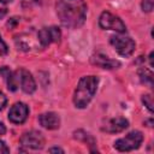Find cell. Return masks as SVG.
I'll list each match as a JSON object with an SVG mask.
<instances>
[{"mask_svg":"<svg viewBox=\"0 0 154 154\" xmlns=\"http://www.w3.org/2000/svg\"><path fill=\"white\" fill-rule=\"evenodd\" d=\"M40 124L48 130H55L60 126V118L54 112H46L38 116Z\"/></svg>","mask_w":154,"mask_h":154,"instance_id":"cell-10","label":"cell"},{"mask_svg":"<svg viewBox=\"0 0 154 154\" xmlns=\"http://www.w3.org/2000/svg\"><path fill=\"white\" fill-rule=\"evenodd\" d=\"M55 10L60 23L70 29L82 26L87 17L84 0H57Z\"/></svg>","mask_w":154,"mask_h":154,"instance_id":"cell-1","label":"cell"},{"mask_svg":"<svg viewBox=\"0 0 154 154\" xmlns=\"http://www.w3.org/2000/svg\"><path fill=\"white\" fill-rule=\"evenodd\" d=\"M29 114V108L25 103L23 102H17L14 103L8 112V119L13 124H23Z\"/></svg>","mask_w":154,"mask_h":154,"instance_id":"cell-9","label":"cell"},{"mask_svg":"<svg viewBox=\"0 0 154 154\" xmlns=\"http://www.w3.org/2000/svg\"><path fill=\"white\" fill-rule=\"evenodd\" d=\"M154 6V0H143L142 1V10L144 12H150Z\"/></svg>","mask_w":154,"mask_h":154,"instance_id":"cell-17","label":"cell"},{"mask_svg":"<svg viewBox=\"0 0 154 154\" xmlns=\"http://www.w3.org/2000/svg\"><path fill=\"white\" fill-rule=\"evenodd\" d=\"M49 153H64V150L61 149V148H51L49 149Z\"/></svg>","mask_w":154,"mask_h":154,"instance_id":"cell-22","label":"cell"},{"mask_svg":"<svg viewBox=\"0 0 154 154\" xmlns=\"http://www.w3.org/2000/svg\"><path fill=\"white\" fill-rule=\"evenodd\" d=\"M5 132H6V128H5V125L0 122V136L5 135Z\"/></svg>","mask_w":154,"mask_h":154,"instance_id":"cell-23","label":"cell"},{"mask_svg":"<svg viewBox=\"0 0 154 154\" xmlns=\"http://www.w3.org/2000/svg\"><path fill=\"white\" fill-rule=\"evenodd\" d=\"M138 75L141 77V81L143 83H148L150 87L153 85V73L150 70H147V69H141L138 71Z\"/></svg>","mask_w":154,"mask_h":154,"instance_id":"cell-15","label":"cell"},{"mask_svg":"<svg viewBox=\"0 0 154 154\" xmlns=\"http://www.w3.org/2000/svg\"><path fill=\"white\" fill-rule=\"evenodd\" d=\"M40 2H41V0H22V6L24 8H29L35 5H38Z\"/></svg>","mask_w":154,"mask_h":154,"instance_id":"cell-18","label":"cell"},{"mask_svg":"<svg viewBox=\"0 0 154 154\" xmlns=\"http://www.w3.org/2000/svg\"><path fill=\"white\" fill-rule=\"evenodd\" d=\"M60 36H61L60 29L57 28V26L42 28L38 31V34H37L38 41H40V43H41L42 47H47L48 45H51L53 42H59Z\"/></svg>","mask_w":154,"mask_h":154,"instance_id":"cell-8","label":"cell"},{"mask_svg":"<svg viewBox=\"0 0 154 154\" xmlns=\"http://www.w3.org/2000/svg\"><path fill=\"white\" fill-rule=\"evenodd\" d=\"M142 102H143L144 106L148 108V111H149L150 113H153V97H152V95H149V94L143 95V96H142Z\"/></svg>","mask_w":154,"mask_h":154,"instance_id":"cell-16","label":"cell"},{"mask_svg":"<svg viewBox=\"0 0 154 154\" xmlns=\"http://www.w3.org/2000/svg\"><path fill=\"white\" fill-rule=\"evenodd\" d=\"M143 142V135L141 131H131L125 137H122L114 142V148L119 152H130L137 149Z\"/></svg>","mask_w":154,"mask_h":154,"instance_id":"cell-3","label":"cell"},{"mask_svg":"<svg viewBox=\"0 0 154 154\" xmlns=\"http://www.w3.org/2000/svg\"><path fill=\"white\" fill-rule=\"evenodd\" d=\"M99 78L95 76H83L76 87L73 94V103L77 108H84L91 101L96 93Z\"/></svg>","mask_w":154,"mask_h":154,"instance_id":"cell-2","label":"cell"},{"mask_svg":"<svg viewBox=\"0 0 154 154\" xmlns=\"http://www.w3.org/2000/svg\"><path fill=\"white\" fill-rule=\"evenodd\" d=\"M8 53V48H7V45L5 43V41L1 38L0 36V55H5Z\"/></svg>","mask_w":154,"mask_h":154,"instance_id":"cell-19","label":"cell"},{"mask_svg":"<svg viewBox=\"0 0 154 154\" xmlns=\"http://www.w3.org/2000/svg\"><path fill=\"white\" fill-rule=\"evenodd\" d=\"M109 42L113 46V48L117 51V53L122 57H130L136 48L135 41L129 36L114 35V36H111Z\"/></svg>","mask_w":154,"mask_h":154,"instance_id":"cell-4","label":"cell"},{"mask_svg":"<svg viewBox=\"0 0 154 154\" xmlns=\"http://www.w3.org/2000/svg\"><path fill=\"white\" fill-rule=\"evenodd\" d=\"M73 135H75V136H73L75 138L81 140V141H84L87 144H89L90 152H91V147H93V146H96L94 137H93L90 134H88V132H85V131H83V130H77V131H75Z\"/></svg>","mask_w":154,"mask_h":154,"instance_id":"cell-14","label":"cell"},{"mask_svg":"<svg viewBox=\"0 0 154 154\" xmlns=\"http://www.w3.org/2000/svg\"><path fill=\"white\" fill-rule=\"evenodd\" d=\"M17 79H18V85H20L22 90L26 94H32L36 90V83L32 77V75L25 70V69H19L16 71Z\"/></svg>","mask_w":154,"mask_h":154,"instance_id":"cell-7","label":"cell"},{"mask_svg":"<svg viewBox=\"0 0 154 154\" xmlns=\"http://www.w3.org/2000/svg\"><path fill=\"white\" fill-rule=\"evenodd\" d=\"M6 13H7V11L5 8H0V19H2L6 16Z\"/></svg>","mask_w":154,"mask_h":154,"instance_id":"cell-24","label":"cell"},{"mask_svg":"<svg viewBox=\"0 0 154 154\" xmlns=\"http://www.w3.org/2000/svg\"><path fill=\"white\" fill-rule=\"evenodd\" d=\"M12 0H0V2H2V4H8V2H11Z\"/></svg>","mask_w":154,"mask_h":154,"instance_id":"cell-26","label":"cell"},{"mask_svg":"<svg viewBox=\"0 0 154 154\" xmlns=\"http://www.w3.org/2000/svg\"><path fill=\"white\" fill-rule=\"evenodd\" d=\"M149 65L153 67V52H150L149 54Z\"/></svg>","mask_w":154,"mask_h":154,"instance_id":"cell-25","label":"cell"},{"mask_svg":"<svg viewBox=\"0 0 154 154\" xmlns=\"http://www.w3.org/2000/svg\"><path fill=\"white\" fill-rule=\"evenodd\" d=\"M99 25L102 29L106 30H113L118 34H124L126 31V26L123 23V20L117 17L116 14H112L108 11H103L99 18Z\"/></svg>","mask_w":154,"mask_h":154,"instance_id":"cell-5","label":"cell"},{"mask_svg":"<svg viewBox=\"0 0 154 154\" xmlns=\"http://www.w3.org/2000/svg\"><path fill=\"white\" fill-rule=\"evenodd\" d=\"M20 144L30 149H41L45 144V137L40 131L31 130L23 134L20 137Z\"/></svg>","mask_w":154,"mask_h":154,"instance_id":"cell-6","label":"cell"},{"mask_svg":"<svg viewBox=\"0 0 154 154\" xmlns=\"http://www.w3.org/2000/svg\"><path fill=\"white\" fill-rule=\"evenodd\" d=\"M0 75L4 76L5 81H6V84H7V88L8 90L11 91H16L18 89V79H17V75H16V71L12 72L8 67L4 66L0 69Z\"/></svg>","mask_w":154,"mask_h":154,"instance_id":"cell-13","label":"cell"},{"mask_svg":"<svg viewBox=\"0 0 154 154\" xmlns=\"http://www.w3.org/2000/svg\"><path fill=\"white\" fill-rule=\"evenodd\" d=\"M90 61H91L93 65H96V66H99L101 69H108V70L117 69V67L120 66V63L118 60L111 59V58L105 57L102 54H95V55H93L90 58Z\"/></svg>","mask_w":154,"mask_h":154,"instance_id":"cell-12","label":"cell"},{"mask_svg":"<svg viewBox=\"0 0 154 154\" xmlns=\"http://www.w3.org/2000/svg\"><path fill=\"white\" fill-rule=\"evenodd\" d=\"M6 103H7V97H6V95L0 90V111L4 109V107L6 106Z\"/></svg>","mask_w":154,"mask_h":154,"instance_id":"cell-20","label":"cell"},{"mask_svg":"<svg viewBox=\"0 0 154 154\" xmlns=\"http://www.w3.org/2000/svg\"><path fill=\"white\" fill-rule=\"evenodd\" d=\"M2 153H10V148L7 147V144L4 142V141H0V154Z\"/></svg>","mask_w":154,"mask_h":154,"instance_id":"cell-21","label":"cell"},{"mask_svg":"<svg viewBox=\"0 0 154 154\" xmlns=\"http://www.w3.org/2000/svg\"><path fill=\"white\" fill-rule=\"evenodd\" d=\"M128 126H129V120L123 117H118V118L109 119L106 123V125L102 126V130L109 134H117V132H122Z\"/></svg>","mask_w":154,"mask_h":154,"instance_id":"cell-11","label":"cell"}]
</instances>
